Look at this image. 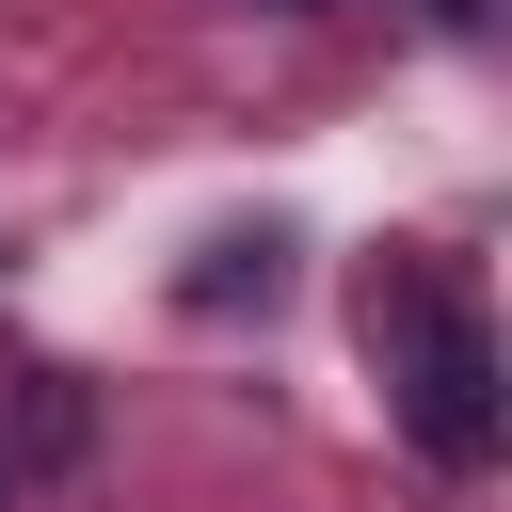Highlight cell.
Listing matches in <instances>:
<instances>
[{
	"label": "cell",
	"mask_w": 512,
	"mask_h": 512,
	"mask_svg": "<svg viewBox=\"0 0 512 512\" xmlns=\"http://www.w3.org/2000/svg\"><path fill=\"white\" fill-rule=\"evenodd\" d=\"M0 496H16V464H0Z\"/></svg>",
	"instance_id": "6"
},
{
	"label": "cell",
	"mask_w": 512,
	"mask_h": 512,
	"mask_svg": "<svg viewBox=\"0 0 512 512\" xmlns=\"http://www.w3.org/2000/svg\"><path fill=\"white\" fill-rule=\"evenodd\" d=\"M176 304H192V320H240V304L272 320V304H288V224H224V240L176 272Z\"/></svg>",
	"instance_id": "3"
},
{
	"label": "cell",
	"mask_w": 512,
	"mask_h": 512,
	"mask_svg": "<svg viewBox=\"0 0 512 512\" xmlns=\"http://www.w3.org/2000/svg\"><path fill=\"white\" fill-rule=\"evenodd\" d=\"M272 16H336V0H272Z\"/></svg>",
	"instance_id": "5"
},
{
	"label": "cell",
	"mask_w": 512,
	"mask_h": 512,
	"mask_svg": "<svg viewBox=\"0 0 512 512\" xmlns=\"http://www.w3.org/2000/svg\"><path fill=\"white\" fill-rule=\"evenodd\" d=\"M80 448H96V384L80 368H16L0 384V464L32 480V464H80Z\"/></svg>",
	"instance_id": "2"
},
{
	"label": "cell",
	"mask_w": 512,
	"mask_h": 512,
	"mask_svg": "<svg viewBox=\"0 0 512 512\" xmlns=\"http://www.w3.org/2000/svg\"><path fill=\"white\" fill-rule=\"evenodd\" d=\"M352 336H368L384 416L416 432V464L480 480V464H496V304H480V272H464L448 240H400V256H368Z\"/></svg>",
	"instance_id": "1"
},
{
	"label": "cell",
	"mask_w": 512,
	"mask_h": 512,
	"mask_svg": "<svg viewBox=\"0 0 512 512\" xmlns=\"http://www.w3.org/2000/svg\"><path fill=\"white\" fill-rule=\"evenodd\" d=\"M432 16H448V32H480V0H432Z\"/></svg>",
	"instance_id": "4"
}]
</instances>
